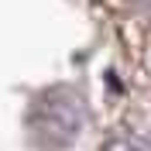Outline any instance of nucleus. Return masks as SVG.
Returning <instances> with one entry per match:
<instances>
[{"label": "nucleus", "mask_w": 151, "mask_h": 151, "mask_svg": "<svg viewBox=\"0 0 151 151\" xmlns=\"http://www.w3.org/2000/svg\"><path fill=\"white\" fill-rule=\"evenodd\" d=\"M106 151H151V144L141 141V137H120V141H113Z\"/></svg>", "instance_id": "nucleus-1"}]
</instances>
